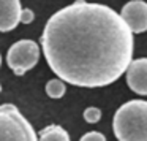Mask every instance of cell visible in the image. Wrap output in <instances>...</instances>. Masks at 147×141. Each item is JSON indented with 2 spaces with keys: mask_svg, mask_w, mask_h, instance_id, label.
<instances>
[{
  "mask_svg": "<svg viewBox=\"0 0 147 141\" xmlns=\"http://www.w3.org/2000/svg\"><path fill=\"white\" fill-rule=\"evenodd\" d=\"M41 46L49 68L62 81L103 87L130 65L133 33L112 8L79 0L49 18Z\"/></svg>",
  "mask_w": 147,
  "mask_h": 141,
  "instance_id": "6da1fadb",
  "label": "cell"
},
{
  "mask_svg": "<svg viewBox=\"0 0 147 141\" xmlns=\"http://www.w3.org/2000/svg\"><path fill=\"white\" fill-rule=\"evenodd\" d=\"M112 130L119 141H147V102L123 103L114 114Z\"/></svg>",
  "mask_w": 147,
  "mask_h": 141,
  "instance_id": "7a4b0ae2",
  "label": "cell"
},
{
  "mask_svg": "<svg viewBox=\"0 0 147 141\" xmlns=\"http://www.w3.org/2000/svg\"><path fill=\"white\" fill-rule=\"evenodd\" d=\"M0 141H38L32 124L14 105L0 106Z\"/></svg>",
  "mask_w": 147,
  "mask_h": 141,
  "instance_id": "3957f363",
  "label": "cell"
},
{
  "mask_svg": "<svg viewBox=\"0 0 147 141\" xmlns=\"http://www.w3.org/2000/svg\"><path fill=\"white\" fill-rule=\"evenodd\" d=\"M38 59L40 46L33 40H21L8 49L7 64L16 76H22L38 64Z\"/></svg>",
  "mask_w": 147,
  "mask_h": 141,
  "instance_id": "277c9868",
  "label": "cell"
},
{
  "mask_svg": "<svg viewBox=\"0 0 147 141\" xmlns=\"http://www.w3.org/2000/svg\"><path fill=\"white\" fill-rule=\"evenodd\" d=\"M120 18L131 33H142L147 30V3L142 0H131L122 8Z\"/></svg>",
  "mask_w": 147,
  "mask_h": 141,
  "instance_id": "5b68a950",
  "label": "cell"
},
{
  "mask_svg": "<svg viewBox=\"0 0 147 141\" xmlns=\"http://www.w3.org/2000/svg\"><path fill=\"white\" fill-rule=\"evenodd\" d=\"M125 71L128 87L139 95H147V57L131 60Z\"/></svg>",
  "mask_w": 147,
  "mask_h": 141,
  "instance_id": "8992f818",
  "label": "cell"
},
{
  "mask_svg": "<svg viewBox=\"0 0 147 141\" xmlns=\"http://www.w3.org/2000/svg\"><path fill=\"white\" fill-rule=\"evenodd\" d=\"M19 0H0V32H10L19 24Z\"/></svg>",
  "mask_w": 147,
  "mask_h": 141,
  "instance_id": "52a82bcc",
  "label": "cell"
},
{
  "mask_svg": "<svg viewBox=\"0 0 147 141\" xmlns=\"http://www.w3.org/2000/svg\"><path fill=\"white\" fill-rule=\"evenodd\" d=\"M38 141H70V135L60 125H49L40 132Z\"/></svg>",
  "mask_w": 147,
  "mask_h": 141,
  "instance_id": "ba28073f",
  "label": "cell"
},
{
  "mask_svg": "<svg viewBox=\"0 0 147 141\" xmlns=\"http://www.w3.org/2000/svg\"><path fill=\"white\" fill-rule=\"evenodd\" d=\"M65 90H67V87H65V84L62 79H51L46 84V94H48L51 98H62Z\"/></svg>",
  "mask_w": 147,
  "mask_h": 141,
  "instance_id": "9c48e42d",
  "label": "cell"
},
{
  "mask_svg": "<svg viewBox=\"0 0 147 141\" xmlns=\"http://www.w3.org/2000/svg\"><path fill=\"white\" fill-rule=\"evenodd\" d=\"M84 119H86V122H89V124H96V122L101 119V111H100L98 108H93V106H90V108H87L86 111H84Z\"/></svg>",
  "mask_w": 147,
  "mask_h": 141,
  "instance_id": "30bf717a",
  "label": "cell"
},
{
  "mask_svg": "<svg viewBox=\"0 0 147 141\" xmlns=\"http://www.w3.org/2000/svg\"><path fill=\"white\" fill-rule=\"evenodd\" d=\"M79 141H106V136L103 133H100V132H89Z\"/></svg>",
  "mask_w": 147,
  "mask_h": 141,
  "instance_id": "8fae6325",
  "label": "cell"
},
{
  "mask_svg": "<svg viewBox=\"0 0 147 141\" xmlns=\"http://www.w3.org/2000/svg\"><path fill=\"white\" fill-rule=\"evenodd\" d=\"M33 11L29 10V8H26V10H21V14H19V22L22 24H30L33 21Z\"/></svg>",
  "mask_w": 147,
  "mask_h": 141,
  "instance_id": "7c38bea8",
  "label": "cell"
},
{
  "mask_svg": "<svg viewBox=\"0 0 147 141\" xmlns=\"http://www.w3.org/2000/svg\"><path fill=\"white\" fill-rule=\"evenodd\" d=\"M0 64H2V56H0Z\"/></svg>",
  "mask_w": 147,
  "mask_h": 141,
  "instance_id": "4fadbf2b",
  "label": "cell"
},
{
  "mask_svg": "<svg viewBox=\"0 0 147 141\" xmlns=\"http://www.w3.org/2000/svg\"><path fill=\"white\" fill-rule=\"evenodd\" d=\"M0 92H2V86H0Z\"/></svg>",
  "mask_w": 147,
  "mask_h": 141,
  "instance_id": "5bb4252c",
  "label": "cell"
}]
</instances>
